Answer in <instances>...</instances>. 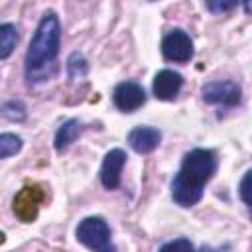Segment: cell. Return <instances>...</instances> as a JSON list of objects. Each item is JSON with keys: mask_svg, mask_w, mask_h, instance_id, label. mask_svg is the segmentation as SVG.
I'll use <instances>...</instances> for the list:
<instances>
[{"mask_svg": "<svg viewBox=\"0 0 252 252\" xmlns=\"http://www.w3.org/2000/svg\"><path fill=\"white\" fill-rule=\"evenodd\" d=\"M2 114H4V118L12 120V122H22L28 116V110L20 98H10L2 104Z\"/></svg>", "mask_w": 252, "mask_h": 252, "instance_id": "14", "label": "cell"}, {"mask_svg": "<svg viewBox=\"0 0 252 252\" xmlns=\"http://www.w3.org/2000/svg\"><path fill=\"white\" fill-rule=\"evenodd\" d=\"M77 240L93 252H116L110 238V226L102 217H87L77 226Z\"/></svg>", "mask_w": 252, "mask_h": 252, "instance_id": "3", "label": "cell"}, {"mask_svg": "<svg viewBox=\"0 0 252 252\" xmlns=\"http://www.w3.org/2000/svg\"><path fill=\"white\" fill-rule=\"evenodd\" d=\"M181 87H183L181 73H177L173 69H161L154 77L152 91H154V96L159 98V100H173L179 94Z\"/></svg>", "mask_w": 252, "mask_h": 252, "instance_id": "9", "label": "cell"}, {"mask_svg": "<svg viewBox=\"0 0 252 252\" xmlns=\"http://www.w3.org/2000/svg\"><path fill=\"white\" fill-rule=\"evenodd\" d=\"M205 6H207L213 14H222V12H228V10L236 8L238 2H236V0H232V2H207Z\"/></svg>", "mask_w": 252, "mask_h": 252, "instance_id": "18", "label": "cell"}, {"mask_svg": "<svg viewBox=\"0 0 252 252\" xmlns=\"http://www.w3.org/2000/svg\"><path fill=\"white\" fill-rule=\"evenodd\" d=\"M22 150V138L16 136V134H10V132H4L0 134V158L6 159L14 154H18Z\"/></svg>", "mask_w": 252, "mask_h": 252, "instance_id": "15", "label": "cell"}, {"mask_svg": "<svg viewBox=\"0 0 252 252\" xmlns=\"http://www.w3.org/2000/svg\"><path fill=\"white\" fill-rule=\"evenodd\" d=\"M161 132L152 126H136L128 132V144L138 154H150L159 146Z\"/></svg>", "mask_w": 252, "mask_h": 252, "instance_id": "10", "label": "cell"}, {"mask_svg": "<svg viewBox=\"0 0 252 252\" xmlns=\"http://www.w3.org/2000/svg\"><path fill=\"white\" fill-rule=\"evenodd\" d=\"M18 43V30L14 24L0 26V59H8Z\"/></svg>", "mask_w": 252, "mask_h": 252, "instance_id": "12", "label": "cell"}, {"mask_svg": "<svg viewBox=\"0 0 252 252\" xmlns=\"http://www.w3.org/2000/svg\"><path fill=\"white\" fill-rule=\"evenodd\" d=\"M161 53L169 61L185 63L193 57V39L183 30H171L161 39Z\"/></svg>", "mask_w": 252, "mask_h": 252, "instance_id": "6", "label": "cell"}, {"mask_svg": "<svg viewBox=\"0 0 252 252\" xmlns=\"http://www.w3.org/2000/svg\"><path fill=\"white\" fill-rule=\"evenodd\" d=\"M81 130H83V126H81V122H79L77 118L65 120V122L57 128V132H55V150H57V152H65V150L79 138Z\"/></svg>", "mask_w": 252, "mask_h": 252, "instance_id": "11", "label": "cell"}, {"mask_svg": "<svg viewBox=\"0 0 252 252\" xmlns=\"http://www.w3.org/2000/svg\"><path fill=\"white\" fill-rule=\"evenodd\" d=\"M201 96L209 104L236 106L240 102V87L234 81H211L203 85Z\"/></svg>", "mask_w": 252, "mask_h": 252, "instance_id": "5", "label": "cell"}, {"mask_svg": "<svg viewBox=\"0 0 252 252\" xmlns=\"http://www.w3.org/2000/svg\"><path fill=\"white\" fill-rule=\"evenodd\" d=\"M43 199H45V195H43V189L41 187H37V185H26V187H22L16 193L14 203H12L14 215L22 222H33L35 217H37L39 205L43 203Z\"/></svg>", "mask_w": 252, "mask_h": 252, "instance_id": "4", "label": "cell"}, {"mask_svg": "<svg viewBox=\"0 0 252 252\" xmlns=\"http://www.w3.org/2000/svg\"><path fill=\"white\" fill-rule=\"evenodd\" d=\"M250 219H252V209H250Z\"/></svg>", "mask_w": 252, "mask_h": 252, "instance_id": "21", "label": "cell"}, {"mask_svg": "<svg viewBox=\"0 0 252 252\" xmlns=\"http://www.w3.org/2000/svg\"><path fill=\"white\" fill-rule=\"evenodd\" d=\"M158 252H195V248L189 238H175L171 242L161 244Z\"/></svg>", "mask_w": 252, "mask_h": 252, "instance_id": "16", "label": "cell"}, {"mask_svg": "<svg viewBox=\"0 0 252 252\" xmlns=\"http://www.w3.org/2000/svg\"><path fill=\"white\" fill-rule=\"evenodd\" d=\"M124 163H126V154L120 148H114L104 156L102 165H100V183L104 189L108 191L118 189Z\"/></svg>", "mask_w": 252, "mask_h": 252, "instance_id": "8", "label": "cell"}, {"mask_svg": "<svg viewBox=\"0 0 252 252\" xmlns=\"http://www.w3.org/2000/svg\"><path fill=\"white\" fill-rule=\"evenodd\" d=\"M61 43V24L55 12L47 10L30 41L26 51L24 71L28 85H41L55 77L57 73V55Z\"/></svg>", "mask_w": 252, "mask_h": 252, "instance_id": "1", "label": "cell"}, {"mask_svg": "<svg viewBox=\"0 0 252 252\" xmlns=\"http://www.w3.org/2000/svg\"><path fill=\"white\" fill-rule=\"evenodd\" d=\"M244 10H246V12H252V2H246V4H244Z\"/></svg>", "mask_w": 252, "mask_h": 252, "instance_id": "19", "label": "cell"}, {"mask_svg": "<svg viewBox=\"0 0 252 252\" xmlns=\"http://www.w3.org/2000/svg\"><path fill=\"white\" fill-rule=\"evenodd\" d=\"M201 252H217V250H213V248H209V246H203Z\"/></svg>", "mask_w": 252, "mask_h": 252, "instance_id": "20", "label": "cell"}, {"mask_svg": "<svg viewBox=\"0 0 252 252\" xmlns=\"http://www.w3.org/2000/svg\"><path fill=\"white\" fill-rule=\"evenodd\" d=\"M217 171V156L213 150L195 148L183 156L181 167L171 181V197L179 207H193L201 201L203 189Z\"/></svg>", "mask_w": 252, "mask_h": 252, "instance_id": "2", "label": "cell"}, {"mask_svg": "<svg viewBox=\"0 0 252 252\" xmlns=\"http://www.w3.org/2000/svg\"><path fill=\"white\" fill-rule=\"evenodd\" d=\"M87 75V59L81 53H71L67 59V77L69 81H81Z\"/></svg>", "mask_w": 252, "mask_h": 252, "instance_id": "13", "label": "cell"}, {"mask_svg": "<svg viewBox=\"0 0 252 252\" xmlns=\"http://www.w3.org/2000/svg\"><path fill=\"white\" fill-rule=\"evenodd\" d=\"M112 100L114 106L122 112H134L146 102V91L142 85L134 81H122L114 87L112 91Z\"/></svg>", "mask_w": 252, "mask_h": 252, "instance_id": "7", "label": "cell"}, {"mask_svg": "<svg viewBox=\"0 0 252 252\" xmlns=\"http://www.w3.org/2000/svg\"><path fill=\"white\" fill-rule=\"evenodd\" d=\"M238 193H240V199L252 209V169H248V171L244 173V177L240 179Z\"/></svg>", "mask_w": 252, "mask_h": 252, "instance_id": "17", "label": "cell"}]
</instances>
